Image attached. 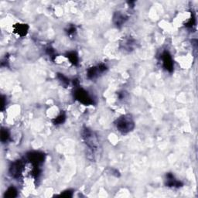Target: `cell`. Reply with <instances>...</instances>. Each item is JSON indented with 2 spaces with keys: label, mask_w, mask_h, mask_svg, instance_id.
I'll use <instances>...</instances> for the list:
<instances>
[{
  "label": "cell",
  "mask_w": 198,
  "mask_h": 198,
  "mask_svg": "<svg viewBox=\"0 0 198 198\" xmlns=\"http://www.w3.org/2000/svg\"><path fill=\"white\" fill-rule=\"evenodd\" d=\"M117 129L123 134L131 132L135 127L134 121L130 115H125L119 117L115 122Z\"/></svg>",
  "instance_id": "6da1fadb"
},
{
  "label": "cell",
  "mask_w": 198,
  "mask_h": 198,
  "mask_svg": "<svg viewBox=\"0 0 198 198\" xmlns=\"http://www.w3.org/2000/svg\"><path fill=\"white\" fill-rule=\"evenodd\" d=\"M74 98L80 101L81 103L84 104L85 105H93L94 101L92 100V97L88 95V93L86 91H84L82 88H78L74 92Z\"/></svg>",
  "instance_id": "7a4b0ae2"
},
{
  "label": "cell",
  "mask_w": 198,
  "mask_h": 198,
  "mask_svg": "<svg viewBox=\"0 0 198 198\" xmlns=\"http://www.w3.org/2000/svg\"><path fill=\"white\" fill-rule=\"evenodd\" d=\"M27 159L33 166L39 167V166L44 163V154L39 152H30L27 155Z\"/></svg>",
  "instance_id": "3957f363"
},
{
  "label": "cell",
  "mask_w": 198,
  "mask_h": 198,
  "mask_svg": "<svg viewBox=\"0 0 198 198\" xmlns=\"http://www.w3.org/2000/svg\"><path fill=\"white\" fill-rule=\"evenodd\" d=\"M23 169V163L21 160H17L12 163L10 168V175L14 178H19L21 175Z\"/></svg>",
  "instance_id": "277c9868"
},
{
  "label": "cell",
  "mask_w": 198,
  "mask_h": 198,
  "mask_svg": "<svg viewBox=\"0 0 198 198\" xmlns=\"http://www.w3.org/2000/svg\"><path fill=\"white\" fill-rule=\"evenodd\" d=\"M107 70V67L105 64H99L98 67H91L88 70V73H87V76L89 79H93L95 77H97L99 74L105 72Z\"/></svg>",
  "instance_id": "5b68a950"
},
{
  "label": "cell",
  "mask_w": 198,
  "mask_h": 198,
  "mask_svg": "<svg viewBox=\"0 0 198 198\" xmlns=\"http://www.w3.org/2000/svg\"><path fill=\"white\" fill-rule=\"evenodd\" d=\"M162 61L164 68L166 69V71L172 72L173 71V61L169 52L165 51L163 53Z\"/></svg>",
  "instance_id": "8992f818"
},
{
  "label": "cell",
  "mask_w": 198,
  "mask_h": 198,
  "mask_svg": "<svg viewBox=\"0 0 198 198\" xmlns=\"http://www.w3.org/2000/svg\"><path fill=\"white\" fill-rule=\"evenodd\" d=\"M166 185L168 187H182V183L180 181H178L174 178L173 175L172 173H167L166 175Z\"/></svg>",
  "instance_id": "52a82bcc"
},
{
  "label": "cell",
  "mask_w": 198,
  "mask_h": 198,
  "mask_svg": "<svg viewBox=\"0 0 198 198\" xmlns=\"http://www.w3.org/2000/svg\"><path fill=\"white\" fill-rule=\"evenodd\" d=\"M126 19H127V17H126V16L123 15V14L121 13H119V12L116 13L114 16V23H115V25L118 26V27L122 26V25L126 22Z\"/></svg>",
  "instance_id": "ba28073f"
},
{
  "label": "cell",
  "mask_w": 198,
  "mask_h": 198,
  "mask_svg": "<svg viewBox=\"0 0 198 198\" xmlns=\"http://www.w3.org/2000/svg\"><path fill=\"white\" fill-rule=\"evenodd\" d=\"M16 30L17 31L19 35H20L21 36H25V35L27 34V30H28V27H27V25L19 24L16 26Z\"/></svg>",
  "instance_id": "9c48e42d"
},
{
  "label": "cell",
  "mask_w": 198,
  "mask_h": 198,
  "mask_svg": "<svg viewBox=\"0 0 198 198\" xmlns=\"http://www.w3.org/2000/svg\"><path fill=\"white\" fill-rule=\"evenodd\" d=\"M67 58L74 65H77L78 64V57L76 52H70L67 53Z\"/></svg>",
  "instance_id": "30bf717a"
},
{
  "label": "cell",
  "mask_w": 198,
  "mask_h": 198,
  "mask_svg": "<svg viewBox=\"0 0 198 198\" xmlns=\"http://www.w3.org/2000/svg\"><path fill=\"white\" fill-rule=\"evenodd\" d=\"M17 196V191L14 187H10L5 194V197H15Z\"/></svg>",
  "instance_id": "8fae6325"
},
{
  "label": "cell",
  "mask_w": 198,
  "mask_h": 198,
  "mask_svg": "<svg viewBox=\"0 0 198 198\" xmlns=\"http://www.w3.org/2000/svg\"><path fill=\"white\" fill-rule=\"evenodd\" d=\"M9 139H10V133H9L8 130L5 129H2V131H1V140H2V143L7 142Z\"/></svg>",
  "instance_id": "7c38bea8"
},
{
  "label": "cell",
  "mask_w": 198,
  "mask_h": 198,
  "mask_svg": "<svg viewBox=\"0 0 198 198\" xmlns=\"http://www.w3.org/2000/svg\"><path fill=\"white\" fill-rule=\"evenodd\" d=\"M65 118H66V116H65V115L64 113H61L60 114L57 118L53 120V123L55 124V125H60V124H62L65 121Z\"/></svg>",
  "instance_id": "4fadbf2b"
},
{
  "label": "cell",
  "mask_w": 198,
  "mask_h": 198,
  "mask_svg": "<svg viewBox=\"0 0 198 198\" xmlns=\"http://www.w3.org/2000/svg\"><path fill=\"white\" fill-rule=\"evenodd\" d=\"M57 77L59 78V80L61 81L62 84L64 86H67L69 84V81L65 76H64L62 74H57Z\"/></svg>",
  "instance_id": "5bb4252c"
},
{
  "label": "cell",
  "mask_w": 198,
  "mask_h": 198,
  "mask_svg": "<svg viewBox=\"0 0 198 198\" xmlns=\"http://www.w3.org/2000/svg\"><path fill=\"white\" fill-rule=\"evenodd\" d=\"M75 32H76V29H75L74 27H71L68 29V31H67V33H68V34L70 35V36L74 35V33H75Z\"/></svg>",
  "instance_id": "9a60e30c"
},
{
  "label": "cell",
  "mask_w": 198,
  "mask_h": 198,
  "mask_svg": "<svg viewBox=\"0 0 198 198\" xmlns=\"http://www.w3.org/2000/svg\"><path fill=\"white\" fill-rule=\"evenodd\" d=\"M61 196L62 197H72V192H71L70 191H65L63 194H61Z\"/></svg>",
  "instance_id": "2e32d148"
},
{
  "label": "cell",
  "mask_w": 198,
  "mask_h": 198,
  "mask_svg": "<svg viewBox=\"0 0 198 198\" xmlns=\"http://www.w3.org/2000/svg\"><path fill=\"white\" fill-rule=\"evenodd\" d=\"M5 100H6L5 97H4V96H2V105H1V109H2V111L4 109V106L6 105V102H5Z\"/></svg>",
  "instance_id": "e0dca14e"
}]
</instances>
